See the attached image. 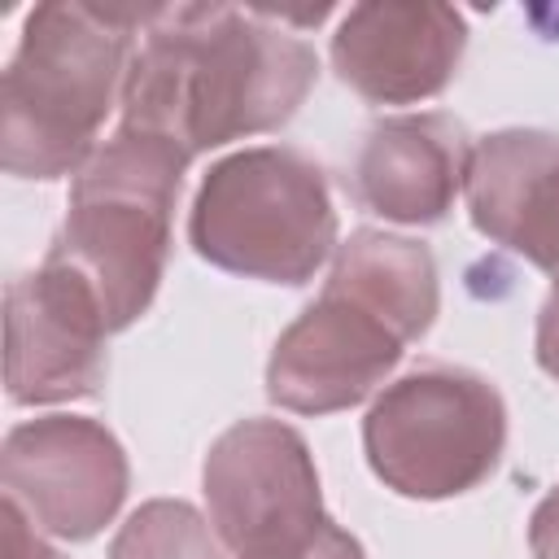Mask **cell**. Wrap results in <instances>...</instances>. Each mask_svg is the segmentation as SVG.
I'll list each match as a JSON object with an SVG mask.
<instances>
[{"label": "cell", "mask_w": 559, "mask_h": 559, "mask_svg": "<svg viewBox=\"0 0 559 559\" xmlns=\"http://www.w3.org/2000/svg\"><path fill=\"white\" fill-rule=\"evenodd\" d=\"M140 35L118 127L166 140L188 162L280 131L319 79L314 48L266 9L153 4Z\"/></svg>", "instance_id": "6da1fadb"}, {"label": "cell", "mask_w": 559, "mask_h": 559, "mask_svg": "<svg viewBox=\"0 0 559 559\" xmlns=\"http://www.w3.org/2000/svg\"><path fill=\"white\" fill-rule=\"evenodd\" d=\"M441 310L428 245L358 227L336 245L323 293L280 332L266 362V397L293 415H332L367 402L402 349Z\"/></svg>", "instance_id": "7a4b0ae2"}, {"label": "cell", "mask_w": 559, "mask_h": 559, "mask_svg": "<svg viewBox=\"0 0 559 559\" xmlns=\"http://www.w3.org/2000/svg\"><path fill=\"white\" fill-rule=\"evenodd\" d=\"M153 4H35L0 79V166L17 179L79 175L122 96Z\"/></svg>", "instance_id": "3957f363"}, {"label": "cell", "mask_w": 559, "mask_h": 559, "mask_svg": "<svg viewBox=\"0 0 559 559\" xmlns=\"http://www.w3.org/2000/svg\"><path fill=\"white\" fill-rule=\"evenodd\" d=\"M188 157L118 127L70 183L66 223L48 258L74 266L100 297L109 332H127L157 297Z\"/></svg>", "instance_id": "277c9868"}, {"label": "cell", "mask_w": 559, "mask_h": 559, "mask_svg": "<svg viewBox=\"0 0 559 559\" xmlns=\"http://www.w3.org/2000/svg\"><path fill=\"white\" fill-rule=\"evenodd\" d=\"M188 240L227 275L301 288L336 253V210L319 162L288 144L240 148L192 197Z\"/></svg>", "instance_id": "5b68a950"}, {"label": "cell", "mask_w": 559, "mask_h": 559, "mask_svg": "<svg viewBox=\"0 0 559 559\" xmlns=\"http://www.w3.org/2000/svg\"><path fill=\"white\" fill-rule=\"evenodd\" d=\"M507 445L502 393L454 362H419L371 402L362 450L384 489L441 502L489 480Z\"/></svg>", "instance_id": "8992f818"}, {"label": "cell", "mask_w": 559, "mask_h": 559, "mask_svg": "<svg viewBox=\"0 0 559 559\" xmlns=\"http://www.w3.org/2000/svg\"><path fill=\"white\" fill-rule=\"evenodd\" d=\"M201 489L210 524L236 559L284 555L328 524L314 454L280 419L231 424L205 454Z\"/></svg>", "instance_id": "52a82bcc"}, {"label": "cell", "mask_w": 559, "mask_h": 559, "mask_svg": "<svg viewBox=\"0 0 559 559\" xmlns=\"http://www.w3.org/2000/svg\"><path fill=\"white\" fill-rule=\"evenodd\" d=\"M109 319L96 288L44 258L39 271L4 288V384L17 406H52L96 397L105 384Z\"/></svg>", "instance_id": "ba28073f"}, {"label": "cell", "mask_w": 559, "mask_h": 559, "mask_svg": "<svg viewBox=\"0 0 559 559\" xmlns=\"http://www.w3.org/2000/svg\"><path fill=\"white\" fill-rule=\"evenodd\" d=\"M4 498L61 542L96 537L122 507L131 467L118 437L87 415H44L9 428L0 445Z\"/></svg>", "instance_id": "9c48e42d"}, {"label": "cell", "mask_w": 559, "mask_h": 559, "mask_svg": "<svg viewBox=\"0 0 559 559\" xmlns=\"http://www.w3.org/2000/svg\"><path fill=\"white\" fill-rule=\"evenodd\" d=\"M467 22L437 0H367L332 35V70L371 105H419L450 87Z\"/></svg>", "instance_id": "30bf717a"}, {"label": "cell", "mask_w": 559, "mask_h": 559, "mask_svg": "<svg viewBox=\"0 0 559 559\" xmlns=\"http://www.w3.org/2000/svg\"><path fill=\"white\" fill-rule=\"evenodd\" d=\"M472 227L559 280V135L507 127L480 135L467 170Z\"/></svg>", "instance_id": "8fae6325"}, {"label": "cell", "mask_w": 559, "mask_h": 559, "mask_svg": "<svg viewBox=\"0 0 559 559\" xmlns=\"http://www.w3.org/2000/svg\"><path fill=\"white\" fill-rule=\"evenodd\" d=\"M472 135L450 114L380 118L354 162V197L402 227H432L454 210L467 188Z\"/></svg>", "instance_id": "7c38bea8"}, {"label": "cell", "mask_w": 559, "mask_h": 559, "mask_svg": "<svg viewBox=\"0 0 559 559\" xmlns=\"http://www.w3.org/2000/svg\"><path fill=\"white\" fill-rule=\"evenodd\" d=\"M109 559H223V542L192 502L153 498L114 533Z\"/></svg>", "instance_id": "4fadbf2b"}, {"label": "cell", "mask_w": 559, "mask_h": 559, "mask_svg": "<svg viewBox=\"0 0 559 559\" xmlns=\"http://www.w3.org/2000/svg\"><path fill=\"white\" fill-rule=\"evenodd\" d=\"M0 515H4V559H61V555L35 533L31 515H26L13 498H4Z\"/></svg>", "instance_id": "5bb4252c"}, {"label": "cell", "mask_w": 559, "mask_h": 559, "mask_svg": "<svg viewBox=\"0 0 559 559\" xmlns=\"http://www.w3.org/2000/svg\"><path fill=\"white\" fill-rule=\"evenodd\" d=\"M266 559H367V555H362V542L349 528L328 520L310 542H301V546H293L284 555H266Z\"/></svg>", "instance_id": "9a60e30c"}, {"label": "cell", "mask_w": 559, "mask_h": 559, "mask_svg": "<svg viewBox=\"0 0 559 559\" xmlns=\"http://www.w3.org/2000/svg\"><path fill=\"white\" fill-rule=\"evenodd\" d=\"M528 550L533 559H559V485L528 515Z\"/></svg>", "instance_id": "2e32d148"}, {"label": "cell", "mask_w": 559, "mask_h": 559, "mask_svg": "<svg viewBox=\"0 0 559 559\" xmlns=\"http://www.w3.org/2000/svg\"><path fill=\"white\" fill-rule=\"evenodd\" d=\"M533 345H537V367L550 380H559V280L550 284V293H546V301L537 310V336H533Z\"/></svg>", "instance_id": "e0dca14e"}]
</instances>
